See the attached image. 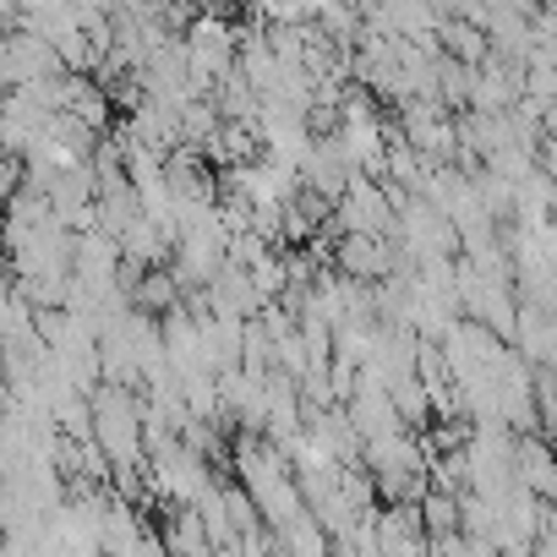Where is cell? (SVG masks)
Listing matches in <instances>:
<instances>
[{
	"label": "cell",
	"mask_w": 557,
	"mask_h": 557,
	"mask_svg": "<svg viewBox=\"0 0 557 557\" xmlns=\"http://www.w3.org/2000/svg\"><path fill=\"white\" fill-rule=\"evenodd\" d=\"M61 72H66V66H61L55 45H45L39 34L17 28V34L0 39V83H7L12 94H23V88H34V83H50V77H61Z\"/></svg>",
	"instance_id": "277c9868"
},
{
	"label": "cell",
	"mask_w": 557,
	"mask_h": 557,
	"mask_svg": "<svg viewBox=\"0 0 557 557\" xmlns=\"http://www.w3.org/2000/svg\"><path fill=\"white\" fill-rule=\"evenodd\" d=\"M164 546H170V557H219L208 524L197 519V508H170V519H164Z\"/></svg>",
	"instance_id": "8fae6325"
},
{
	"label": "cell",
	"mask_w": 557,
	"mask_h": 557,
	"mask_svg": "<svg viewBox=\"0 0 557 557\" xmlns=\"http://www.w3.org/2000/svg\"><path fill=\"white\" fill-rule=\"evenodd\" d=\"M307 437H312V448H323V454H329L334 465H345V470H356L361 454H367V437L356 432V421H350L345 405H334V410H307Z\"/></svg>",
	"instance_id": "8992f818"
},
{
	"label": "cell",
	"mask_w": 557,
	"mask_h": 557,
	"mask_svg": "<svg viewBox=\"0 0 557 557\" xmlns=\"http://www.w3.org/2000/svg\"><path fill=\"white\" fill-rule=\"evenodd\" d=\"M421 524H426V535L432 541H448V535H465V513H459V497H448V492H426V503H421Z\"/></svg>",
	"instance_id": "5bb4252c"
},
{
	"label": "cell",
	"mask_w": 557,
	"mask_h": 557,
	"mask_svg": "<svg viewBox=\"0 0 557 557\" xmlns=\"http://www.w3.org/2000/svg\"><path fill=\"white\" fill-rule=\"evenodd\" d=\"M394 230H399V202L388 197V181H377V175H361V181L345 191V202L334 208V219H329L334 246H339L345 235H377V240H394Z\"/></svg>",
	"instance_id": "7a4b0ae2"
},
{
	"label": "cell",
	"mask_w": 557,
	"mask_h": 557,
	"mask_svg": "<svg viewBox=\"0 0 557 557\" xmlns=\"http://www.w3.org/2000/svg\"><path fill=\"white\" fill-rule=\"evenodd\" d=\"M345 410H350V421H356V432H361L367 443L394 437V432H410V426L399 421V410H394V394H356Z\"/></svg>",
	"instance_id": "30bf717a"
},
{
	"label": "cell",
	"mask_w": 557,
	"mask_h": 557,
	"mask_svg": "<svg viewBox=\"0 0 557 557\" xmlns=\"http://www.w3.org/2000/svg\"><path fill=\"white\" fill-rule=\"evenodd\" d=\"M394 410H399V421H405L410 432L437 421V410H432V394H426V383H421V377H405V383H394Z\"/></svg>",
	"instance_id": "9a60e30c"
},
{
	"label": "cell",
	"mask_w": 557,
	"mask_h": 557,
	"mask_svg": "<svg viewBox=\"0 0 557 557\" xmlns=\"http://www.w3.org/2000/svg\"><path fill=\"white\" fill-rule=\"evenodd\" d=\"M437 45H443V55H454V61H465V66H486V61H492V39H486V28L459 23L454 12H448V23H443Z\"/></svg>",
	"instance_id": "4fadbf2b"
},
{
	"label": "cell",
	"mask_w": 557,
	"mask_h": 557,
	"mask_svg": "<svg viewBox=\"0 0 557 557\" xmlns=\"http://www.w3.org/2000/svg\"><path fill=\"white\" fill-rule=\"evenodd\" d=\"M181 448H186V454H197L202 465L224 459V437H219V426H208V421H191V426L181 432Z\"/></svg>",
	"instance_id": "2e32d148"
},
{
	"label": "cell",
	"mask_w": 557,
	"mask_h": 557,
	"mask_svg": "<svg viewBox=\"0 0 557 557\" xmlns=\"http://www.w3.org/2000/svg\"><path fill=\"white\" fill-rule=\"evenodd\" d=\"M334 262L345 278H361V285H388L394 273H405V257L394 240H377V235H345L334 246Z\"/></svg>",
	"instance_id": "5b68a950"
},
{
	"label": "cell",
	"mask_w": 557,
	"mask_h": 557,
	"mask_svg": "<svg viewBox=\"0 0 557 557\" xmlns=\"http://www.w3.org/2000/svg\"><path fill=\"white\" fill-rule=\"evenodd\" d=\"M535 28H541V39L557 45V7H541V12H535Z\"/></svg>",
	"instance_id": "ac0fdd59"
},
{
	"label": "cell",
	"mask_w": 557,
	"mask_h": 557,
	"mask_svg": "<svg viewBox=\"0 0 557 557\" xmlns=\"http://www.w3.org/2000/svg\"><path fill=\"white\" fill-rule=\"evenodd\" d=\"M202 296H208V307H213V312H230V318H246V323H257V318L268 312V301H262V296H257V285H251V273H246V268H235V262L213 278V285H208Z\"/></svg>",
	"instance_id": "52a82bcc"
},
{
	"label": "cell",
	"mask_w": 557,
	"mask_h": 557,
	"mask_svg": "<svg viewBox=\"0 0 557 557\" xmlns=\"http://www.w3.org/2000/svg\"><path fill=\"white\" fill-rule=\"evenodd\" d=\"M519 481L546 503V508H557V443H546L541 432H530V437H519Z\"/></svg>",
	"instance_id": "9c48e42d"
},
{
	"label": "cell",
	"mask_w": 557,
	"mask_h": 557,
	"mask_svg": "<svg viewBox=\"0 0 557 557\" xmlns=\"http://www.w3.org/2000/svg\"><path fill=\"white\" fill-rule=\"evenodd\" d=\"M459 301H465V318H470V323L492 329L497 339H513L519 312H524V301H519V285H513V278L481 273L475 262H465V257H459Z\"/></svg>",
	"instance_id": "6da1fadb"
},
{
	"label": "cell",
	"mask_w": 557,
	"mask_h": 557,
	"mask_svg": "<svg viewBox=\"0 0 557 557\" xmlns=\"http://www.w3.org/2000/svg\"><path fill=\"white\" fill-rule=\"evenodd\" d=\"M513 350L535 372H557V318L541 312V307H524L519 312V329H513Z\"/></svg>",
	"instance_id": "ba28073f"
},
{
	"label": "cell",
	"mask_w": 557,
	"mask_h": 557,
	"mask_svg": "<svg viewBox=\"0 0 557 557\" xmlns=\"http://www.w3.org/2000/svg\"><path fill=\"white\" fill-rule=\"evenodd\" d=\"M432 557H503V552H492L486 541H470V535H448V541H432Z\"/></svg>",
	"instance_id": "e0dca14e"
},
{
	"label": "cell",
	"mask_w": 557,
	"mask_h": 557,
	"mask_svg": "<svg viewBox=\"0 0 557 557\" xmlns=\"http://www.w3.org/2000/svg\"><path fill=\"white\" fill-rule=\"evenodd\" d=\"M208 486H219V481H213V465H202V459L186 454L181 443L148 454V492H153L164 508H197Z\"/></svg>",
	"instance_id": "3957f363"
},
{
	"label": "cell",
	"mask_w": 557,
	"mask_h": 557,
	"mask_svg": "<svg viewBox=\"0 0 557 557\" xmlns=\"http://www.w3.org/2000/svg\"><path fill=\"white\" fill-rule=\"evenodd\" d=\"M132 307L148 312V318H164V312L186 307V290H181V278H175L170 268H148V273H143V285L132 290Z\"/></svg>",
	"instance_id": "7c38bea8"
}]
</instances>
